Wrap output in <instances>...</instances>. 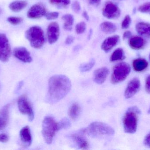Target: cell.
Returning <instances> with one entry per match:
<instances>
[{
  "mask_svg": "<svg viewBox=\"0 0 150 150\" xmlns=\"http://www.w3.org/2000/svg\"><path fill=\"white\" fill-rule=\"evenodd\" d=\"M100 30L106 34H111L116 31V26L112 22L106 21L100 25Z\"/></svg>",
  "mask_w": 150,
  "mask_h": 150,
  "instance_id": "603a6c76",
  "label": "cell"
},
{
  "mask_svg": "<svg viewBox=\"0 0 150 150\" xmlns=\"http://www.w3.org/2000/svg\"><path fill=\"white\" fill-rule=\"evenodd\" d=\"M144 144L146 147L150 148V132L144 137Z\"/></svg>",
  "mask_w": 150,
  "mask_h": 150,
  "instance_id": "d590c367",
  "label": "cell"
},
{
  "mask_svg": "<svg viewBox=\"0 0 150 150\" xmlns=\"http://www.w3.org/2000/svg\"><path fill=\"white\" fill-rule=\"evenodd\" d=\"M121 11L120 8L115 4L112 1L106 2L103 9V16L108 19H115L120 16Z\"/></svg>",
  "mask_w": 150,
  "mask_h": 150,
  "instance_id": "9c48e42d",
  "label": "cell"
},
{
  "mask_svg": "<svg viewBox=\"0 0 150 150\" xmlns=\"http://www.w3.org/2000/svg\"><path fill=\"white\" fill-rule=\"evenodd\" d=\"M72 9L75 13H79L81 10V6L79 3L77 1H74L72 4Z\"/></svg>",
  "mask_w": 150,
  "mask_h": 150,
  "instance_id": "e575fe53",
  "label": "cell"
},
{
  "mask_svg": "<svg viewBox=\"0 0 150 150\" xmlns=\"http://www.w3.org/2000/svg\"><path fill=\"white\" fill-rule=\"evenodd\" d=\"M59 15V12L57 11H53V12H47L46 13L45 16L47 20H51L58 18Z\"/></svg>",
  "mask_w": 150,
  "mask_h": 150,
  "instance_id": "836d02e7",
  "label": "cell"
},
{
  "mask_svg": "<svg viewBox=\"0 0 150 150\" xmlns=\"http://www.w3.org/2000/svg\"><path fill=\"white\" fill-rule=\"evenodd\" d=\"M0 12H1V9H0Z\"/></svg>",
  "mask_w": 150,
  "mask_h": 150,
  "instance_id": "bcb514c9",
  "label": "cell"
},
{
  "mask_svg": "<svg viewBox=\"0 0 150 150\" xmlns=\"http://www.w3.org/2000/svg\"><path fill=\"white\" fill-rule=\"evenodd\" d=\"M83 17L84 18L87 20V21H89L90 19V17H89V15H88V13L86 12V11H84L83 13Z\"/></svg>",
  "mask_w": 150,
  "mask_h": 150,
  "instance_id": "b9f144b4",
  "label": "cell"
},
{
  "mask_svg": "<svg viewBox=\"0 0 150 150\" xmlns=\"http://www.w3.org/2000/svg\"><path fill=\"white\" fill-rule=\"evenodd\" d=\"M11 55V48L9 41L4 33H0V60L6 62Z\"/></svg>",
  "mask_w": 150,
  "mask_h": 150,
  "instance_id": "ba28073f",
  "label": "cell"
},
{
  "mask_svg": "<svg viewBox=\"0 0 150 150\" xmlns=\"http://www.w3.org/2000/svg\"><path fill=\"white\" fill-rule=\"evenodd\" d=\"M131 37H132V33L130 31H126L123 34V40L127 39H129Z\"/></svg>",
  "mask_w": 150,
  "mask_h": 150,
  "instance_id": "60d3db41",
  "label": "cell"
},
{
  "mask_svg": "<svg viewBox=\"0 0 150 150\" xmlns=\"http://www.w3.org/2000/svg\"><path fill=\"white\" fill-rule=\"evenodd\" d=\"M28 5V3L24 1H15L9 5V9L13 12H19L25 9Z\"/></svg>",
  "mask_w": 150,
  "mask_h": 150,
  "instance_id": "7402d4cb",
  "label": "cell"
},
{
  "mask_svg": "<svg viewBox=\"0 0 150 150\" xmlns=\"http://www.w3.org/2000/svg\"><path fill=\"white\" fill-rule=\"evenodd\" d=\"M81 112V108L78 104L76 103L73 104L69 112V117L73 120H76L78 119Z\"/></svg>",
  "mask_w": 150,
  "mask_h": 150,
  "instance_id": "484cf974",
  "label": "cell"
},
{
  "mask_svg": "<svg viewBox=\"0 0 150 150\" xmlns=\"http://www.w3.org/2000/svg\"><path fill=\"white\" fill-rule=\"evenodd\" d=\"M136 31L140 36L150 38V24L145 22H139L136 25Z\"/></svg>",
  "mask_w": 150,
  "mask_h": 150,
  "instance_id": "ffe728a7",
  "label": "cell"
},
{
  "mask_svg": "<svg viewBox=\"0 0 150 150\" xmlns=\"http://www.w3.org/2000/svg\"><path fill=\"white\" fill-rule=\"evenodd\" d=\"M17 105L20 113L27 115L29 120L32 122L34 118V112L30 101L25 95H22L18 98Z\"/></svg>",
  "mask_w": 150,
  "mask_h": 150,
  "instance_id": "52a82bcc",
  "label": "cell"
},
{
  "mask_svg": "<svg viewBox=\"0 0 150 150\" xmlns=\"http://www.w3.org/2000/svg\"><path fill=\"white\" fill-rule=\"evenodd\" d=\"M120 39V36L117 35L107 38L101 44V49L105 53H108L117 45Z\"/></svg>",
  "mask_w": 150,
  "mask_h": 150,
  "instance_id": "9a60e30c",
  "label": "cell"
},
{
  "mask_svg": "<svg viewBox=\"0 0 150 150\" xmlns=\"http://www.w3.org/2000/svg\"><path fill=\"white\" fill-rule=\"evenodd\" d=\"M80 132L83 134L87 135L92 137L103 136H113L115 130L112 127L101 122H93L86 128L81 129Z\"/></svg>",
  "mask_w": 150,
  "mask_h": 150,
  "instance_id": "7a4b0ae2",
  "label": "cell"
},
{
  "mask_svg": "<svg viewBox=\"0 0 150 150\" xmlns=\"http://www.w3.org/2000/svg\"><path fill=\"white\" fill-rule=\"evenodd\" d=\"M86 29V24L85 22H81L77 24L76 26V31L78 34H82L84 32Z\"/></svg>",
  "mask_w": 150,
  "mask_h": 150,
  "instance_id": "4dcf8cb0",
  "label": "cell"
},
{
  "mask_svg": "<svg viewBox=\"0 0 150 150\" xmlns=\"http://www.w3.org/2000/svg\"><path fill=\"white\" fill-rule=\"evenodd\" d=\"M148 114H150V107H149V110H148Z\"/></svg>",
  "mask_w": 150,
  "mask_h": 150,
  "instance_id": "ee69618b",
  "label": "cell"
},
{
  "mask_svg": "<svg viewBox=\"0 0 150 150\" xmlns=\"http://www.w3.org/2000/svg\"><path fill=\"white\" fill-rule=\"evenodd\" d=\"M46 11L45 4L42 3H38L33 5L29 9L27 16L31 19H38L45 16Z\"/></svg>",
  "mask_w": 150,
  "mask_h": 150,
  "instance_id": "30bf717a",
  "label": "cell"
},
{
  "mask_svg": "<svg viewBox=\"0 0 150 150\" xmlns=\"http://www.w3.org/2000/svg\"><path fill=\"white\" fill-rule=\"evenodd\" d=\"M109 74V70L105 67L96 70L93 73L94 82L98 84H102L105 81Z\"/></svg>",
  "mask_w": 150,
  "mask_h": 150,
  "instance_id": "2e32d148",
  "label": "cell"
},
{
  "mask_svg": "<svg viewBox=\"0 0 150 150\" xmlns=\"http://www.w3.org/2000/svg\"><path fill=\"white\" fill-rule=\"evenodd\" d=\"M141 82L139 78L134 77L128 84L124 92L126 99H129L134 97L137 93L141 88Z\"/></svg>",
  "mask_w": 150,
  "mask_h": 150,
  "instance_id": "8fae6325",
  "label": "cell"
},
{
  "mask_svg": "<svg viewBox=\"0 0 150 150\" xmlns=\"http://www.w3.org/2000/svg\"><path fill=\"white\" fill-rule=\"evenodd\" d=\"M7 21L11 24L16 25L22 23L23 18L20 17L10 16L7 18Z\"/></svg>",
  "mask_w": 150,
  "mask_h": 150,
  "instance_id": "f546056e",
  "label": "cell"
},
{
  "mask_svg": "<svg viewBox=\"0 0 150 150\" xmlns=\"http://www.w3.org/2000/svg\"><path fill=\"white\" fill-rule=\"evenodd\" d=\"M62 19L64 21V29L67 31H71L74 21V16L70 14H65L62 16Z\"/></svg>",
  "mask_w": 150,
  "mask_h": 150,
  "instance_id": "cb8c5ba5",
  "label": "cell"
},
{
  "mask_svg": "<svg viewBox=\"0 0 150 150\" xmlns=\"http://www.w3.org/2000/svg\"><path fill=\"white\" fill-rule=\"evenodd\" d=\"M49 2L53 5L66 7L70 4L71 1L70 0H49Z\"/></svg>",
  "mask_w": 150,
  "mask_h": 150,
  "instance_id": "f1b7e54d",
  "label": "cell"
},
{
  "mask_svg": "<svg viewBox=\"0 0 150 150\" xmlns=\"http://www.w3.org/2000/svg\"><path fill=\"white\" fill-rule=\"evenodd\" d=\"M129 46L134 50H139L144 48L146 42L145 40L140 36L131 37L129 40Z\"/></svg>",
  "mask_w": 150,
  "mask_h": 150,
  "instance_id": "d6986e66",
  "label": "cell"
},
{
  "mask_svg": "<svg viewBox=\"0 0 150 150\" xmlns=\"http://www.w3.org/2000/svg\"><path fill=\"white\" fill-rule=\"evenodd\" d=\"M13 55L16 58L23 62L29 63L32 61L30 53L24 47L16 48L13 50Z\"/></svg>",
  "mask_w": 150,
  "mask_h": 150,
  "instance_id": "4fadbf2b",
  "label": "cell"
},
{
  "mask_svg": "<svg viewBox=\"0 0 150 150\" xmlns=\"http://www.w3.org/2000/svg\"><path fill=\"white\" fill-rule=\"evenodd\" d=\"M140 114L139 108L135 106L129 108L123 116V126L126 133L133 134L136 132Z\"/></svg>",
  "mask_w": 150,
  "mask_h": 150,
  "instance_id": "3957f363",
  "label": "cell"
},
{
  "mask_svg": "<svg viewBox=\"0 0 150 150\" xmlns=\"http://www.w3.org/2000/svg\"><path fill=\"white\" fill-rule=\"evenodd\" d=\"M148 61L144 58H137L133 62V68L136 72H143L148 68Z\"/></svg>",
  "mask_w": 150,
  "mask_h": 150,
  "instance_id": "44dd1931",
  "label": "cell"
},
{
  "mask_svg": "<svg viewBox=\"0 0 150 150\" xmlns=\"http://www.w3.org/2000/svg\"><path fill=\"white\" fill-rule=\"evenodd\" d=\"M10 105H5L0 110V131L4 129L9 120Z\"/></svg>",
  "mask_w": 150,
  "mask_h": 150,
  "instance_id": "e0dca14e",
  "label": "cell"
},
{
  "mask_svg": "<svg viewBox=\"0 0 150 150\" xmlns=\"http://www.w3.org/2000/svg\"><path fill=\"white\" fill-rule=\"evenodd\" d=\"M145 90L148 93L150 94V75L148 76L145 81Z\"/></svg>",
  "mask_w": 150,
  "mask_h": 150,
  "instance_id": "8d00e7d4",
  "label": "cell"
},
{
  "mask_svg": "<svg viewBox=\"0 0 150 150\" xmlns=\"http://www.w3.org/2000/svg\"><path fill=\"white\" fill-rule=\"evenodd\" d=\"M71 127L70 120L67 118L62 119L60 121L58 122V131L62 129H67Z\"/></svg>",
  "mask_w": 150,
  "mask_h": 150,
  "instance_id": "83f0119b",
  "label": "cell"
},
{
  "mask_svg": "<svg viewBox=\"0 0 150 150\" xmlns=\"http://www.w3.org/2000/svg\"><path fill=\"white\" fill-rule=\"evenodd\" d=\"M126 58L125 53L123 49L118 48L115 49L112 54L110 57V60L111 62H115L117 61L122 60Z\"/></svg>",
  "mask_w": 150,
  "mask_h": 150,
  "instance_id": "d4e9b609",
  "label": "cell"
},
{
  "mask_svg": "<svg viewBox=\"0 0 150 150\" xmlns=\"http://www.w3.org/2000/svg\"><path fill=\"white\" fill-rule=\"evenodd\" d=\"M48 41L50 44L55 43L59 39L60 35V27L57 22H52L47 27Z\"/></svg>",
  "mask_w": 150,
  "mask_h": 150,
  "instance_id": "7c38bea8",
  "label": "cell"
},
{
  "mask_svg": "<svg viewBox=\"0 0 150 150\" xmlns=\"http://www.w3.org/2000/svg\"><path fill=\"white\" fill-rule=\"evenodd\" d=\"M95 63V60L93 59H91L88 63L81 64L79 66V70L82 72L89 71L93 68Z\"/></svg>",
  "mask_w": 150,
  "mask_h": 150,
  "instance_id": "4316f807",
  "label": "cell"
},
{
  "mask_svg": "<svg viewBox=\"0 0 150 150\" xmlns=\"http://www.w3.org/2000/svg\"><path fill=\"white\" fill-rule=\"evenodd\" d=\"M149 60H150V53L149 54Z\"/></svg>",
  "mask_w": 150,
  "mask_h": 150,
  "instance_id": "f6af8a7d",
  "label": "cell"
},
{
  "mask_svg": "<svg viewBox=\"0 0 150 150\" xmlns=\"http://www.w3.org/2000/svg\"><path fill=\"white\" fill-rule=\"evenodd\" d=\"M89 4L91 5L97 7L100 4L101 0H88Z\"/></svg>",
  "mask_w": 150,
  "mask_h": 150,
  "instance_id": "ab89813d",
  "label": "cell"
},
{
  "mask_svg": "<svg viewBox=\"0 0 150 150\" xmlns=\"http://www.w3.org/2000/svg\"><path fill=\"white\" fill-rule=\"evenodd\" d=\"M131 18L129 15L125 16L122 22L121 27L123 29H127L130 26L131 23Z\"/></svg>",
  "mask_w": 150,
  "mask_h": 150,
  "instance_id": "1f68e13d",
  "label": "cell"
},
{
  "mask_svg": "<svg viewBox=\"0 0 150 150\" xmlns=\"http://www.w3.org/2000/svg\"><path fill=\"white\" fill-rule=\"evenodd\" d=\"M20 140L22 143L26 147L30 146L32 142L30 129L28 126L23 127L19 133Z\"/></svg>",
  "mask_w": 150,
  "mask_h": 150,
  "instance_id": "ac0fdd59",
  "label": "cell"
},
{
  "mask_svg": "<svg viewBox=\"0 0 150 150\" xmlns=\"http://www.w3.org/2000/svg\"><path fill=\"white\" fill-rule=\"evenodd\" d=\"M131 68L128 63L121 62L116 64L113 69L111 82L117 84L124 81L131 72Z\"/></svg>",
  "mask_w": 150,
  "mask_h": 150,
  "instance_id": "8992f818",
  "label": "cell"
},
{
  "mask_svg": "<svg viewBox=\"0 0 150 150\" xmlns=\"http://www.w3.org/2000/svg\"><path fill=\"white\" fill-rule=\"evenodd\" d=\"M138 10L142 13L150 12V2L145 3L139 6Z\"/></svg>",
  "mask_w": 150,
  "mask_h": 150,
  "instance_id": "d6a6232c",
  "label": "cell"
},
{
  "mask_svg": "<svg viewBox=\"0 0 150 150\" xmlns=\"http://www.w3.org/2000/svg\"><path fill=\"white\" fill-rule=\"evenodd\" d=\"M8 140V136L6 134H0V142L7 143Z\"/></svg>",
  "mask_w": 150,
  "mask_h": 150,
  "instance_id": "74e56055",
  "label": "cell"
},
{
  "mask_svg": "<svg viewBox=\"0 0 150 150\" xmlns=\"http://www.w3.org/2000/svg\"><path fill=\"white\" fill-rule=\"evenodd\" d=\"M74 38L73 36L69 35V36H68L66 38V41H65V44L67 45H71L74 42Z\"/></svg>",
  "mask_w": 150,
  "mask_h": 150,
  "instance_id": "f35d334b",
  "label": "cell"
},
{
  "mask_svg": "<svg viewBox=\"0 0 150 150\" xmlns=\"http://www.w3.org/2000/svg\"><path fill=\"white\" fill-rule=\"evenodd\" d=\"M25 37L33 48L36 49L41 48L45 43L44 32L38 26H32L25 31Z\"/></svg>",
  "mask_w": 150,
  "mask_h": 150,
  "instance_id": "277c9868",
  "label": "cell"
},
{
  "mask_svg": "<svg viewBox=\"0 0 150 150\" xmlns=\"http://www.w3.org/2000/svg\"><path fill=\"white\" fill-rule=\"evenodd\" d=\"M93 31L92 30V29H91L90 30V32H89V35H88V39H90V38H91V36L92 34Z\"/></svg>",
  "mask_w": 150,
  "mask_h": 150,
  "instance_id": "7bdbcfd3",
  "label": "cell"
},
{
  "mask_svg": "<svg viewBox=\"0 0 150 150\" xmlns=\"http://www.w3.org/2000/svg\"><path fill=\"white\" fill-rule=\"evenodd\" d=\"M71 82L69 77L64 75H55L48 81V89L45 101L54 104L64 98L70 92Z\"/></svg>",
  "mask_w": 150,
  "mask_h": 150,
  "instance_id": "6da1fadb",
  "label": "cell"
},
{
  "mask_svg": "<svg viewBox=\"0 0 150 150\" xmlns=\"http://www.w3.org/2000/svg\"><path fill=\"white\" fill-rule=\"evenodd\" d=\"M58 131V123L52 117L47 116L42 123V134L46 144H50L52 142L55 133Z\"/></svg>",
  "mask_w": 150,
  "mask_h": 150,
  "instance_id": "5b68a950",
  "label": "cell"
},
{
  "mask_svg": "<svg viewBox=\"0 0 150 150\" xmlns=\"http://www.w3.org/2000/svg\"><path fill=\"white\" fill-rule=\"evenodd\" d=\"M70 137L75 145L78 149L83 150L89 149V143L85 137L82 135V133L80 132L79 134H73L70 136Z\"/></svg>",
  "mask_w": 150,
  "mask_h": 150,
  "instance_id": "5bb4252c",
  "label": "cell"
}]
</instances>
